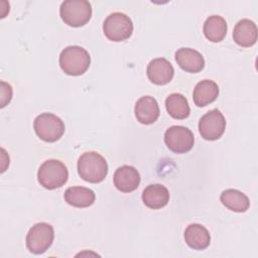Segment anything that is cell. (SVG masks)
I'll return each instance as SVG.
<instances>
[{
	"label": "cell",
	"mask_w": 258,
	"mask_h": 258,
	"mask_svg": "<svg viewBox=\"0 0 258 258\" xmlns=\"http://www.w3.org/2000/svg\"><path fill=\"white\" fill-rule=\"evenodd\" d=\"M78 173L86 181L99 183L105 179L108 173L106 159L95 151L83 153L78 160Z\"/></svg>",
	"instance_id": "obj_1"
},
{
	"label": "cell",
	"mask_w": 258,
	"mask_h": 258,
	"mask_svg": "<svg viewBox=\"0 0 258 258\" xmlns=\"http://www.w3.org/2000/svg\"><path fill=\"white\" fill-rule=\"evenodd\" d=\"M91 63L89 52L78 45L66 47L59 55V66L69 76H81L87 72Z\"/></svg>",
	"instance_id": "obj_2"
},
{
	"label": "cell",
	"mask_w": 258,
	"mask_h": 258,
	"mask_svg": "<svg viewBox=\"0 0 258 258\" xmlns=\"http://www.w3.org/2000/svg\"><path fill=\"white\" fill-rule=\"evenodd\" d=\"M69 177L67 166L57 159H48L38 168L37 179L46 189H55L62 186Z\"/></svg>",
	"instance_id": "obj_3"
},
{
	"label": "cell",
	"mask_w": 258,
	"mask_h": 258,
	"mask_svg": "<svg viewBox=\"0 0 258 258\" xmlns=\"http://www.w3.org/2000/svg\"><path fill=\"white\" fill-rule=\"evenodd\" d=\"M59 15L66 24L80 27L91 19L92 6L86 0H67L60 5Z\"/></svg>",
	"instance_id": "obj_4"
},
{
	"label": "cell",
	"mask_w": 258,
	"mask_h": 258,
	"mask_svg": "<svg viewBox=\"0 0 258 258\" xmlns=\"http://www.w3.org/2000/svg\"><path fill=\"white\" fill-rule=\"evenodd\" d=\"M33 128L36 135L45 142H55L64 133V124L62 120L52 113H42L38 115L33 122Z\"/></svg>",
	"instance_id": "obj_5"
},
{
	"label": "cell",
	"mask_w": 258,
	"mask_h": 258,
	"mask_svg": "<svg viewBox=\"0 0 258 258\" xmlns=\"http://www.w3.org/2000/svg\"><path fill=\"white\" fill-rule=\"evenodd\" d=\"M105 36L112 41L128 39L133 32V23L129 16L121 12H114L107 16L103 23Z\"/></svg>",
	"instance_id": "obj_6"
},
{
	"label": "cell",
	"mask_w": 258,
	"mask_h": 258,
	"mask_svg": "<svg viewBox=\"0 0 258 258\" xmlns=\"http://www.w3.org/2000/svg\"><path fill=\"white\" fill-rule=\"evenodd\" d=\"M54 232L47 223H37L32 226L26 235V247L33 254L44 253L52 244Z\"/></svg>",
	"instance_id": "obj_7"
},
{
	"label": "cell",
	"mask_w": 258,
	"mask_h": 258,
	"mask_svg": "<svg viewBox=\"0 0 258 258\" xmlns=\"http://www.w3.org/2000/svg\"><path fill=\"white\" fill-rule=\"evenodd\" d=\"M164 142L172 152L186 153L194 146L195 136L188 128L174 125L165 131Z\"/></svg>",
	"instance_id": "obj_8"
},
{
	"label": "cell",
	"mask_w": 258,
	"mask_h": 258,
	"mask_svg": "<svg viewBox=\"0 0 258 258\" xmlns=\"http://www.w3.org/2000/svg\"><path fill=\"white\" fill-rule=\"evenodd\" d=\"M226 120L218 109H213L206 113L199 122V131L206 140H217L225 132Z\"/></svg>",
	"instance_id": "obj_9"
},
{
	"label": "cell",
	"mask_w": 258,
	"mask_h": 258,
	"mask_svg": "<svg viewBox=\"0 0 258 258\" xmlns=\"http://www.w3.org/2000/svg\"><path fill=\"white\" fill-rule=\"evenodd\" d=\"M146 73L151 83L163 86L172 80L174 70L172 64L166 58L157 57L148 63Z\"/></svg>",
	"instance_id": "obj_10"
},
{
	"label": "cell",
	"mask_w": 258,
	"mask_h": 258,
	"mask_svg": "<svg viewBox=\"0 0 258 258\" xmlns=\"http://www.w3.org/2000/svg\"><path fill=\"white\" fill-rule=\"evenodd\" d=\"M114 185L122 192L135 190L140 183L138 170L131 165H122L114 173Z\"/></svg>",
	"instance_id": "obj_11"
},
{
	"label": "cell",
	"mask_w": 258,
	"mask_h": 258,
	"mask_svg": "<svg viewBox=\"0 0 258 258\" xmlns=\"http://www.w3.org/2000/svg\"><path fill=\"white\" fill-rule=\"evenodd\" d=\"M134 113L141 124L149 125L158 119L160 111L158 103L153 97L143 96L136 102Z\"/></svg>",
	"instance_id": "obj_12"
},
{
	"label": "cell",
	"mask_w": 258,
	"mask_h": 258,
	"mask_svg": "<svg viewBox=\"0 0 258 258\" xmlns=\"http://www.w3.org/2000/svg\"><path fill=\"white\" fill-rule=\"evenodd\" d=\"M175 60L177 64L187 73H199L205 67L203 55L196 49L181 47L175 52Z\"/></svg>",
	"instance_id": "obj_13"
},
{
	"label": "cell",
	"mask_w": 258,
	"mask_h": 258,
	"mask_svg": "<svg viewBox=\"0 0 258 258\" xmlns=\"http://www.w3.org/2000/svg\"><path fill=\"white\" fill-rule=\"evenodd\" d=\"M142 201L144 205L149 209H161L165 207L169 202V191L162 184H149L144 188L142 192Z\"/></svg>",
	"instance_id": "obj_14"
},
{
	"label": "cell",
	"mask_w": 258,
	"mask_h": 258,
	"mask_svg": "<svg viewBox=\"0 0 258 258\" xmlns=\"http://www.w3.org/2000/svg\"><path fill=\"white\" fill-rule=\"evenodd\" d=\"M257 35V26L250 19H242L238 21L234 27L233 38L235 42L240 46H252L256 43Z\"/></svg>",
	"instance_id": "obj_15"
},
{
	"label": "cell",
	"mask_w": 258,
	"mask_h": 258,
	"mask_svg": "<svg viewBox=\"0 0 258 258\" xmlns=\"http://www.w3.org/2000/svg\"><path fill=\"white\" fill-rule=\"evenodd\" d=\"M184 240L187 246L195 250H204L211 243L209 231L200 224H190L184 231Z\"/></svg>",
	"instance_id": "obj_16"
},
{
	"label": "cell",
	"mask_w": 258,
	"mask_h": 258,
	"mask_svg": "<svg viewBox=\"0 0 258 258\" xmlns=\"http://www.w3.org/2000/svg\"><path fill=\"white\" fill-rule=\"evenodd\" d=\"M219 95V87L212 80H204L194 89V102L198 107H205L214 102Z\"/></svg>",
	"instance_id": "obj_17"
},
{
	"label": "cell",
	"mask_w": 258,
	"mask_h": 258,
	"mask_svg": "<svg viewBox=\"0 0 258 258\" xmlns=\"http://www.w3.org/2000/svg\"><path fill=\"white\" fill-rule=\"evenodd\" d=\"M64 201L76 208H87L94 204L95 192L85 186H71L64 191Z\"/></svg>",
	"instance_id": "obj_18"
},
{
	"label": "cell",
	"mask_w": 258,
	"mask_h": 258,
	"mask_svg": "<svg viewBox=\"0 0 258 258\" xmlns=\"http://www.w3.org/2000/svg\"><path fill=\"white\" fill-rule=\"evenodd\" d=\"M220 200L226 208L237 213H244L250 207L248 197L242 191L233 188L224 190L221 194Z\"/></svg>",
	"instance_id": "obj_19"
},
{
	"label": "cell",
	"mask_w": 258,
	"mask_h": 258,
	"mask_svg": "<svg viewBox=\"0 0 258 258\" xmlns=\"http://www.w3.org/2000/svg\"><path fill=\"white\" fill-rule=\"evenodd\" d=\"M204 34L212 42L222 41L227 34V22L219 15L208 17L204 23Z\"/></svg>",
	"instance_id": "obj_20"
},
{
	"label": "cell",
	"mask_w": 258,
	"mask_h": 258,
	"mask_svg": "<svg viewBox=\"0 0 258 258\" xmlns=\"http://www.w3.org/2000/svg\"><path fill=\"white\" fill-rule=\"evenodd\" d=\"M165 108L172 118L178 120L185 119L190 113L186 98L178 93H172L166 98Z\"/></svg>",
	"instance_id": "obj_21"
}]
</instances>
